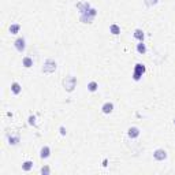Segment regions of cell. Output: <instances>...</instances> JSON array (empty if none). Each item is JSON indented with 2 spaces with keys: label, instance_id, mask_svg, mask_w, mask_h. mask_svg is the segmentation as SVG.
<instances>
[{
  "label": "cell",
  "instance_id": "4fadbf2b",
  "mask_svg": "<svg viewBox=\"0 0 175 175\" xmlns=\"http://www.w3.org/2000/svg\"><path fill=\"white\" fill-rule=\"evenodd\" d=\"M110 33L114 34V36H119V34H120V26L116 23L110 25Z\"/></svg>",
  "mask_w": 175,
  "mask_h": 175
},
{
  "label": "cell",
  "instance_id": "ffe728a7",
  "mask_svg": "<svg viewBox=\"0 0 175 175\" xmlns=\"http://www.w3.org/2000/svg\"><path fill=\"white\" fill-rule=\"evenodd\" d=\"M27 122H29V125H30V126H36V125H37L36 116H34V115H30L29 118H27Z\"/></svg>",
  "mask_w": 175,
  "mask_h": 175
},
{
  "label": "cell",
  "instance_id": "277c9868",
  "mask_svg": "<svg viewBox=\"0 0 175 175\" xmlns=\"http://www.w3.org/2000/svg\"><path fill=\"white\" fill-rule=\"evenodd\" d=\"M56 70V62L54 59H47L44 62V66H42V73L45 74H51Z\"/></svg>",
  "mask_w": 175,
  "mask_h": 175
},
{
  "label": "cell",
  "instance_id": "603a6c76",
  "mask_svg": "<svg viewBox=\"0 0 175 175\" xmlns=\"http://www.w3.org/2000/svg\"><path fill=\"white\" fill-rule=\"evenodd\" d=\"M59 133H60V136H66L67 134V130H66L64 126H60L59 127Z\"/></svg>",
  "mask_w": 175,
  "mask_h": 175
},
{
  "label": "cell",
  "instance_id": "e0dca14e",
  "mask_svg": "<svg viewBox=\"0 0 175 175\" xmlns=\"http://www.w3.org/2000/svg\"><path fill=\"white\" fill-rule=\"evenodd\" d=\"M97 89H98V83L96 82V81H90V82L88 83V90H89V92L95 93Z\"/></svg>",
  "mask_w": 175,
  "mask_h": 175
},
{
  "label": "cell",
  "instance_id": "9a60e30c",
  "mask_svg": "<svg viewBox=\"0 0 175 175\" xmlns=\"http://www.w3.org/2000/svg\"><path fill=\"white\" fill-rule=\"evenodd\" d=\"M22 66L26 68H30L33 66V58L30 56H25L23 59H22Z\"/></svg>",
  "mask_w": 175,
  "mask_h": 175
},
{
  "label": "cell",
  "instance_id": "3957f363",
  "mask_svg": "<svg viewBox=\"0 0 175 175\" xmlns=\"http://www.w3.org/2000/svg\"><path fill=\"white\" fill-rule=\"evenodd\" d=\"M63 86H64L66 92H73L75 89V86H77V78L74 75H68L63 80Z\"/></svg>",
  "mask_w": 175,
  "mask_h": 175
},
{
  "label": "cell",
  "instance_id": "d6986e66",
  "mask_svg": "<svg viewBox=\"0 0 175 175\" xmlns=\"http://www.w3.org/2000/svg\"><path fill=\"white\" fill-rule=\"evenodd\" d=\"M19 141H21L19 136H11V137H8V144H10V145H18Z\"/></svg>",
  "mask_w": 175,
  "mask_h": 175
},
{
  "label": "cell",
  "instance_id": "7c38bea8",
  "mask_svg": "<svg viewBox=\"0 0 175 175\" xmlns=\"http://www.w3.org/2000/svg\"><path fill=\"white\" fill-rule=\"evenodd\" d=\"M11 92H12V95L18 96L19 93L22 92V86H21V83H18V82H12V83H11Z\"/></svg>",
  "mask_w": 175,
  "mask_h": 175
},
{
  "label": "cell",
  "instance_id": "d4e9b609",
  "mask_svg": "<svg viewBox=\"0 0 175 175\" xmlns=\"http://www.w3.org/2000/svg\"><path fill=\"white\" fill-rule=\"evenodd\" d=\"M174 125H175V118H174Z\"/></svg>",
  "mask_w": 175,
  "mask_h": 175
},
{
  "label": "cell",
  "instance_id": "5bb4252c",
  "mask_svg": "<svg viewBox=\"0 0 175 175\" xmlns=\"http://www.w3.org/2000/svg\"><path fill=\"white\" fill-rule=\"evenodd\" d=\"M137 52H138L139 55H145L146 54V45L144 44V41H139L138 44H137Z\"/></svg>",
  "mask_w": 175,
  "mask_h": 175
},
{
  "label": "cell",
  "instance_id": "2e32d148",
  "mask_svg": "<svg viewBox=\"0 0 175 175\" xmlns=\"http://www.w3.org/2000/svg\"><path fill=\"white\" fill-rule=\"evenodd\" d=\"M32 168H33V161L32 160H26V161L22 163V170H23L25 172H29Z\"/></svg>",
  "mask_w": 175,
  "mask_h": 175
},
{
  "label": "cell",
  "instance_id": "30bf717a",
  "mask_svg": "<svg viewBox=\"0 0 175 175\" xmlns=\"http://www.w3.org/2000/svg\"><path fill=\"white\" fill-rule=\"evenodd\" d=\"M49 156H51V148L48 145H44L41 148V151H40V157L41 159H48Z\"/></svg>",
  "mask_w": 175,
  "mask_h": 175
},
{
  "label": "cell",
  "instance_id": "8992f818",
  "mask_svg": "<svg viewBox=\"0 0 175 175\" xmlns=\"http://www.w3.org/2000/svg\"><path fill=\"white\" fill-rule=\"evenodd\" d=\"M14 47L15 49L18 51L19 54H22V52H25V49H26V41H25L23 37H18V39L14 41Z\"/></svg>",
  "mask_w": 175,
  "mask_h": 175
},
{
  "label": "cell",
  "instance_id": "ac0fdd59",
  "mask_svg": "<svg viewBox=\"0 0 175 175\" xmlns=\"http://www.w3.org/2000/svg\"><path fill=\"white\" fill-rule=\"evenodd\" d=\"M8 30H10L11 34H18L19 30H21V25H19V23H12L11 26H10Z\"/></svg>",
  "mask_w": 175,
  "mask_h": 175
},
{
  "label": "cell",
  "instance_id": "9c48e42d",
  "mask_svg": "<svg viewBox=\"0 0 175 175\" xmlns=\"http://www.w3.org/2000/svg\"><path fill=\"white\" fill-rule=\"evenodd\" d=\"M114 111V104L110 103V101H107V103L103 104V107H101V112L105 114V115H110V114H112Z\"/></svg>",
  "mask_w": 175,
  "mask_h": 175
},
{
  "label": "cell",
  "instance_id": "ba28073f",
  "mask_svg": "<svg viewBox=\"0 0 175 175\" xmlns=\"http://www.w3.org/2000/svg\"><path fill=\"white\" fill-rule=\"evenodd\" d=\"M139 134H141V131H139V129L136 127V126H131V127L127 130V136H129V138H131V139L138 138Z\"/></svg>",
  "mask_w": 175,
  "mask_h": 175
},
{
  "label": "cell",
  "instance_id": "44dd1931",
  "mask_svg": "<svg viewBox=\"0 0 175 175\" xmlns=\"http://www.w3.org/2000/svg\"><path fill=\"white\" fill-rule=\"evenodd\" d=\"M157 3H159V0H145V4L148 7H153V6H156Z\"/></svg>",
  "mask_w": 175,
  "mask_h": 175
},
{
  "label": "cell",
  "instance_id": "cb8c5ba5",
  "mask_svg": "<svg viewBox=\"0 0 175 175\" xmlns=\"http://www.w3.org/2000/svg\"><path fill=\"white\" fill-rule=\"evenodd\" d=\"M107 163H108V160H107V159H105V160H104V161H103V166H104V167H105V166H107Z\"/></svg>",
  "mask_w": 175,
  "mask_h": 175
},
{
  "label": "cell",
  "instance_id": "7a4b0ae2",
  "mask_svg": "<svg viewBox=\"0 0 175 175\" xmlns=\"http://www.w3.org/2000/svg\"><path fill=\"white\" fill-rule=\"evenodd\" d=\"M97 17V10L96 8H90L88 12H85V14L80 15V21L82 22V23H92L93 19Z\"/></svg>",
  "mask_w": 175,
  "mask_h": 175
},
{
  "label": "cell",
  "instance_id": "6da1fadb",
  "mask_svg": "<svg viewBox=\"0 0 175 175\" xmlns=\"http://www.w3.org/2000/svg\"><path fill=\"white\" fill-rule=\"evenodd\" d=\"M146 73V67L145 64H142V63H137L136 66H134V70H133V75H131V78H133V81H136V82H138L141 78H142V75Z\"/></svg>",
  "mask_w": 175,
  "mask_h": 175
},
{
  "label": "cell",
  "instance_id": "52a82bcc",
  "mask_svg": "<svg viewBox=\"0 0 175 175\" xmlns=\"http://www.w3.org/2000/svg\"><path fill=\"white\" fill-rule=\"evenodd\" d=\"M90 8H92V7H90L89 2H80V3H77V10H78V12H80V15L88 12Z\"/></svg>",
  "mask_w": 175,
  "mask_h": 175
},
{
  "label": "cell",
  "instance_id": "8fae6325",
  "mask_svg": "<svg viewBox=\"0 0 175 175\" xmlns=\"http://www.w3.org/2000/svg\"><path fill=\"white\" fill-rule=\"evenodd\" d=\"M133 36L136 40H138V41H144V39H145V33H144L142 29H136L133 33Z\"/></svg>",
  "mask_w": 175,
  "mask_h": 175
},
{
  "label": "cell",
  "instance_id": "5b68a950",
  "mask_svg": "<svg viewBox=\"0 0 175 175\" xmlns=\"http://www.w3.org/2000/svg\"><path fill=\"white\" fill-rule=\"evenodd\" d=\"M167 156H168V155H167V151L163 149V148H159L153 152L155 160H157V161H164L167 159Z\"/></svg>",
  "mask_w": 175,
  "mask_h": 175
},
{
  "label": "cell",
  "instance_id": "7402d4cb",
  "mask_svg": "<svg viewBox=\"0 0 175 175\" xmlns=\"http://www.w3.org/2000/svg\"><path fill=\"white\" fill-rule=\"evenodd\" d=\"M49 172H51V170H49V167H48V166H44V167H42V168H41V174L48 175V174H49Z\"/></svg>",
  "mask_w": 175,
  "mask_h": 175
}]
</instances>
